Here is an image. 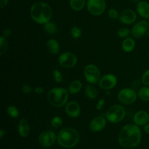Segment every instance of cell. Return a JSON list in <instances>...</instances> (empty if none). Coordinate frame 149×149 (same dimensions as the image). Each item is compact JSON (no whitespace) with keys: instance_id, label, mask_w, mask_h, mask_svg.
Returning <instances> with one entry per match:
<instances>
[{"instance_id":"cell-12","label":"cell","mask_w":149,"mask_h":149,"mask_svg":"<svg viewBox=\"0 0 149 149\" xmlns=\"http://www.w3.org/2000/svg\"><path fill=\"white\" fill-rule=\"evenodd\" d=\"M148 29V22L146 20H141L133 26L131 30V34L134 38H140L146 33Z\"/></svg>"},{"instance_id":"cell-14","label":"cell","mask_w":149,"mask_h":149,"mask_svg":"<svg viewBox=\"0 0 149 149\" xmlns=\"http://www.w3.org/2000/svg\"><path fill=\"white\" fill-rule=\"evenodd\" d=\"M106 125V120L103 116H96L90 124V129L93 132H99L105 128Z\"/></svg>"},{"instance_id":"cell-4","label":"cell","mask_w":149,"mask_h":149,"mask_svg":"<svg viewBox=\"0 0 149 149\" xmlns=\"http://www.w3.org/2000/svg\"><path fill=\"white\" fill-rule=\"evenodd\" d=\"M47 98L51 106L61 108L68 101V92L63 88H53L49 91Z\"/></svg>"},{"instance_id":"cell-15","label":"cell","mask_w":149,"mask_h":149,"mask_svg":"<svg viewBox=\"0 0 149 149\" xmlns=\"http://www.w3.org/2000/svg\"><path fill=\"white\" fill-rule=\"evenodd\" d=\"M137 18L136 14L133 10L130 9L125 10L119 15V20L125 24H132Z\"/></svg>"},{"instance_id":"cell-33","label":"cell","mask_w":149,"mask_h":149,"mask_svg":"<svg viewBox=\"0 0 149 149\" xmlns=\"http://www.w3.org/2000/svg\"><path fill=\"white\" fill-rule=\"evenodd\" d=\"M108 15H109V17L112 19H117L119 17L118 12L115 9H111L109 11V13H108Z\"/></svg>"},{"instance_id":"cell-11","label":"cell","mask_w":149,"mask_h":149,"mask_svg":"<svg viewBox=\"0 0 149 149\" xmlns=\"http://www.w3.org/2000/svg\"><path fill=\"white\" fill-rule=\"evenodd\" d=\"M117 84V78L113 74H108L103 76L99 81V85L103 90H111Z\"/></svg>"},{"instance_id":"cell-16","label":"cell","mask_w":149,"mask_h":149,"mask_svg":"<svg viewBox=\"0 0 149 149\" xmlns=\"http://www.w3.org/2000/svg\"><path fill=\"white\" fill-rule=\"evenodd\" d=\"M133 121L138 126H143L149 122V114L145 111H140L135 114Z\"/></svg>"},{"instance_id":"cell-23","label":"cell","mask_w":149,"mask_h":149,"mask_svg":"<svg viewBox=\"0 0 149 149\" xmlns=\"http://www.w3.org/2000/svg\"><path fill=\"white\" fill-rule=\"evenodd\" d=\"M85 95L88 98L95 99L97 96V91L93 86L88 84L85 87Z\"/></svg>"},{"instance_id":"cell-34","label":"cell","mask_w":149,"mask_h":149,"mask_svg":"<svg viewBox=\"0 0 149 149\" xmlns=\"http://www.w3.org/2000/svg\"><path fill=\"white\" fill-rule=\"evenodd\" d=\"M33 91V89H32L31 87L29 86L28 84H25V85L23 86L22 87V92L25 94H29V93H32Z\"/></svg>"},{"instance_id":"cell-20","label":"cell","mask_w":149,"mask_h":149,"mask_svg":"<svg viewBox=\"0 0 149 149\" xmlns=\"http://www.w3.org/2000/svg\"><path fill=\"white\" fill-rule=\"evenodd\" d=\"M135 46V42L132 38H126L122 42V49L126 52H130L133 50Z\"/></svg>"},{"instance_id":"cell-38","label":"cell","mask_w":149,"mask_h":149,"mask_svg":"<svg viewBox=\"0 0 149 149\" xmlns=\"http://www.w3.org/2000/svg\"><path fill=\"white\" fill-rule=\"evenodd\" d=\"M9 0H0V7L1 8H4V7H6V5L8 3Z\"/></svg>"},{"instance_id":"cell-18","label":"cell","mask_w":149,"mask_h":149,"mask_svg":"<svg viewBox=\"0 0 149 149\" xmlns=\"http://www.w3.org/2000/svg\"><path fill=\"white\" fill-rule=\"evenodd\" d=\"M137 11L143 18H149V4L146 1H139L137 5Z\"/></svg>"},{"instance_id":"cell-2","label":"cell","mask_w":149,"mask_h":149,"mask_svg":"<svg viewBox=\"0 0 149 149\" xmlns=\"http://www.w3.org/2000/svg\"><path fill=\"white\" fill-rule=\"evenodd\" d=\"M32 19L39 24H45L50 21L52 16V10L50 6L42 1L36 2L31 8Z\"/></svg>"},{"instance_id":"cell-29","label":"cell","mask_w":149,"mask_h":149,"mask_svg":"<svg viewBox=\"0 0 149 149\" xmlns=\"http://www.w3.org/2000/svg\"><path fill=\"white\" fill-rule=\"evenodd\" d=\"M71 33L74 39H78V38H79L80 36H81V30L79 28L77 27V26H74V27H73L72 29H71Z\"/></svg>"},{"instance_id":"cell-36","label":"cell","mask_w":149,"mask_h":149,"mask_svg":"<svg viewBox=\"0 0 149 149\" xmlns=\"http://www.w3.org/2000/svg\"><path fill=\"white\" fill-rule=\"evenodd\" d=\"M11 33H12V31L10 29H5V30L3 31V34H2V36H4V38H8L10 37V36H11Z\"/></svg>"},{"instance_id":"cell-41","label":"cell","mask_w":149,"mask_h":149,"mask_svg":"<svg viewBox=\"0 0 149 149\" xmlns=\"http://www.w3.org/2000/svg\"><path fill=\"white\" fill-rule=\"evenodd\" d=\"M132 1H133V2H138L139 1V0H131Z\"/></svg>"},{"instance_id":"cell-9","label":"cell","mask_w":149,"mask_h":149,"mask_svg":"<svg viewBox=\"0 0 149 149\" xmlns=\"http://www.w3.org/2000/svg\"><path fill=\"white\" fill-rule=\"evenodd\" d=\"M60 65L65 68H71L77 63V58L74 53L69 52L62 53L58 58Z\"/></svg>"},{"instance_id":"cell-24","label":"cell","mask_w":149,"mask_h":149,"mask_svg":"<svg viewBox=\"0 0 149 149\" xmlns=\"http://www.w3.org/2000/svg\"><path fill=\"white\" fill-rule=\"evenodd\" d=\"M138 96L144 101H149V87H142L138 92Z\"/></svg>"},{"instance_id":"cell-13","label":"cell","mask_w":149,"mask_h":149,"mask_svg":"<svg viewBox=\"0 0 149 149\" xmlns=\"http://www.w3.org/2000/svg\"><path fill=\"white\" fill-rule=\"evenodd\" d=\"M65 112L70 117L77 118L81 113V108L77 102L70 101L65 106Z\"/></svg>"},{"instance_id":"cell-10","label":"cell","mask_w":149,"mask_h":149,"mask_svg":"<svg viewBox=\"0 0 149 149\" xmlns=\"http://www.w3.org/2000/svg\"><path fill=\"white\" fill-rule=\"evenodd\" d=\"M56 135L50 130L44 131L39 137V142L43 147H50L56 141Z\"/></svg>"},{"instance_id":"cell-3","label":"cell","mask_w":149,"mask_h":149,"mask_svg":"<svg viewBox=\"0 0 149 149\" xmlns=\"http://www.w3.org/2000/svg\"><path fill=\"white\" fill-rule=\"evenodd\" d=\"M58 141L62 147L73 148L79 141V134L72 127L63 128L58 133Z\"/></svg>"},{"instance_id":"cell-25","label":"cell","mask_w":149,"mask_h":149,"mask_svg":"<svg viewBox=\"0 0 149 149\" xmlns=\"http://www.w3.org/2000/svg\"><path fill=\"white\" fill-rule=\"evenodd\" d=\"M45 32H47L49 34H53L55 32L57 31V26L55 24L52 22H47V23L45 24Z\"/></svg>"},{"instance_id":"cell-40","label":"cell","mask_w":149,"mask_h":149,"mask_svg":"<svg viewBox=\"0 0 149 149\" xmlns=\"http://www.w3.org/2000/svg\"><path fill=\"white\" fill-rule=\"evenodd\" d=\"M4 131L3 130H0V138H2L3 137H4Z\"/></svg>"},{"instance_id":"cell-42","label":"cell","mask_w":149,"mask_h":149,"mask_svg":"<svg viewBox=\"0 0 149 149\" xmlns=\"http://www.w3.org/2000/svg\"><path fill=\"white\" fill-rule=\"evenodd\" d=\"M148 29H149V23H148Z\"/></svg>"},{"instance_id":"cell-17","label":"cell","mask_w":149,"mask_h":149,"mask_svg":"<svg viewBox=\"0 0 149 149\" xmlns=\"http://www.w3.org/2000/svg\"><path fill=\"white\" fill-rule=\"evenodd\" d=\"M18 132L20 135L23 138H26L30 134V126L26 119H22L19 122Z\"/></svg>"},{"instance_id":"cell-8","label":"cell","mask_w":149,"mask_h":149,"mask_svg":"<svg viewBox=\"0 0 149 149\" xmlns=\"http://www.w3.org/2000/svg\"><path fill=\"white\" fill-rule=\"evenodd\" d=\"M118 99L119 102L125 105H131L137 99V94L133 90L125 88L121 90L118 94Z\"/></svg>"},{"instance_id":"cell-30","label":"cell","mask_w":149,"mask_h":149,"mask_svg":"<svg viewBox=\"0 0 149 149\" xmlns=\"http://www.w3.org/2000/svg\"><path fill=\"white\" fill-rule=\"evenodd\" d=\"M130 34V31L127 28H122L118 31V35L120 38H127Z\"/></svg>"},{"instance_id":"cell-5","label":"cell","mask_w":149,"mask_h":149,"mask_svg":"<svg viewBox=\"0 0 149 149\" xmlns=\"http://www.w3.org/2000/svg\"><path fill=\"white\" fill-rule=\"evenodd\" d=\"M125 109L119 105L111 106L106 112V119L111 123H119L125 117Z\"/></svg>"},{"instance_id":"cell-35","label":"cell","mask_w":149,"mask_h":149,"mask_svg":"<svg viewBox=\"0 0 149 149\" xmlns=\"http://www.w3.org/2000/svg\"><path fill=\"white\" fill-rule=\"evenodd\" d=\"M104 104H105V100L103 98H100V100L97 101V106H96V109L98 111L101 110V109L103 108V106H104Z\"/></svg>"},{"instance_id":"cell-32","label":"cell","mask_w":149,"mask_h":149,"mask_svg":"<svg viewBox=\"0 0 149 149\" xmlns=\"http://www.w3.org/2000/svg\"><path fill=\"white\" fill-rule=\"evenodd\" d=\"M142 82L144 85L149 86V69L146 71L143 74Z\"/></svg>"},{"instance_id":"cell-1","label":"cell","mask_w":149,"mask_h":149,"mask_svg":"<svg viewBox=\"0 0 149 149\" xmlns=\"http://www.w3.org/2000/svg\"><path fill=\"white\" fill-rule=\"evenodd\" d=\"M141 141V131L138 125H125L119 134V142L125 148H132L137 146Z\"/></svg>"},{"instance_id":"cell-7","label":"cell","mask_w":149,"mask_h":149,"mask_svg":"<svg viewBox=\"0 0 149 149\" xmlns=\"http://www.w3.org/2000/svg\"><path fill=\"white\" fill-rule=\"evenodd\" d=\"M106 4L105 0H88L87 9L93 15H100L104 13Z\"/></svg>"},{"instance_id":"cell-6","label":"cell","mask_w":149,"mask_h":149,"mask_svg":"<svg viewBox=\"0 0 149 149\" xmlns=\"http://www.w3.org/2000/svg\"><path fill=\"white\" fill-rule=\"evenodd\" d=\"M84 77L90 84H97L100 79V72L95 65L90 64L84 68Z\"/></svg>"},{"instance_id":"cell-31","label":"cell","mask_w":149,"mask_h":149,"mask_svg":"<svg viewBox=\"0 0 149 149\" xmlns=\"http://www.w3.org/2000/svg\"><path fill=\"white\" fill-rule=\"evenodd\" d=\"M52 76H53V78L55 79V82L57 83H61L63 81V76L61 74V73L58 70H55L52 72Z\"/></svg>"},{"instance_id":"cell-19","label":"cell","mask_w":149,"mask_h":149,"mask_svg":"<svg viewBox=\"0 0 149 149\" xmlns=\"http://www.w3.org/2000/svg\"><path fill=\"white\" fill-rule=\"evenodd\" d=\"M47 48L50 53L56 55L60 52L59 43L55 39H49L47 42Z\"/></svg>"},{"instance_id":"cell-21","label":"cell","mask_w":149,"mask_h":149,"mask_svg":"<svg viewBox=\"0 0 149 149\" xmlns=\"http://www.w3.org/2000/svg\"><path fill=\"white\" fill-rule=\"evenodd\" d=\"M82 87V84L79 80H74L70 84L68 87V93L70 94H76L80 92Z\"/></svg>"},{"instance_id":"cell-27","label":"cell","mask_w":149,"mask_h":149,"mask_svg":"<svg viewBox=\"0 0 149 149\" xmlns=\"http://www.w3.org/2000/svg\"><path fill=\"white\" fill-rule=\"evenodd\" d=\"M7 113L12 118H17L19 116L18 109L15 106H10L7 108Z\"/></svg>"},{"instance_id":"cell-22","label":"cell","mask_w":149,"mask_h":149,"mask_svg":"<svg viewBox=\"0 0 149 149\" xmlns=\"http://www.w3.org/2000/svg\"><path fill=\"white\" fill-rule=\"evenodd\" d=\"M85 4V0H70V5L75 11H80Z\"/></svg>"},{"instance_id":"cell-28","label":"cell","mask_w":149,"mask_h":149,"mask_svg":"<svg viewBox=\"0 0 149 149\" xmlns=\"http://www.w3.org/2000/svg\"><path fill=\"white\" fill-rule=\"evenodd\" d=\"M51 124H52V127L55 128H58L63 125V120L60 116H55L51 121Z\"/></svg>"},{"instance_id":"cell-39","label":"cell","mask_w":149,"mask_h":149,"mask_svg":"<svg viewBox=\"0 0 149 149\" xmlns=\"http://www.w3.org/2000/svg\"><path fill=\"white\" fill-rule=\"evenodd\" d=\"M143 130H144V131H145V132H146L147 134H148V135H149V124H148V125H144Z\"/></svg>"},{"instance_id":"cell-37","label":"cell","mask_w":149,"mask_h":149,"mask_svg":"<svg viewBox=\"0 0 149 149\" xmlns=\"http://www.w3.org/2000/svg\"><path fill=\"white\" fill-rule=\"evenodd\" d=\"M34 92H35V93H36V94L41 95V94H42V93H44V89L42 88V87H36V88H35Z\"/></svg>"},{"instance_id":"cell-26","label":"cell","mask_w":149,"mask_h":149,"mask_svg":"<svg viewBox=\"0 0 149 149\" xmlns=\"http://www.w3.org/2000/svg\"><path fill=\"white\" fill-rule=\"evenodd\" d=\"M8 48V43L4 36H1L0 38V55H3L7 50Z\"/></svg>"}]
</instances>
